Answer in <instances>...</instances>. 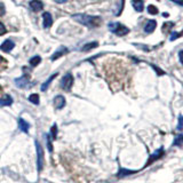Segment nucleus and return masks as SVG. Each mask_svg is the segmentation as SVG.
<instances>
[{
  "label": "nucleus",
  "instance_id": "obj_4",
  "mask_svg": "<svg viewBox=\"0 0 183 183\" xmlns=\"http://www.w3.org/2000/svg\"><path fill=\"white\" fill-rule=\"evenodd\" d=\"M36 143V149H37V164H38V172H41L42 166H44V150L41 148V145L38 141L34 142Z\"/></svg>",
  "mask_w": 183,
  "mask_h": 183
},
{
  "label": "nucleus",
  "instance_id": "obj_30",
  "mask_svg": "<svg viewBox=\"0 0 183 183\" xmlns=\"http://www.w3.org/2000/svg\"><path fill=\"white\" fill-rule=\"evenodd\" d=\"M179 57H180L181 63L183 64V50H180V53H179Z\"/></svg>",
  "mask_w": 183,
  "mask_h": 183
},
{
  "label": "nucleus",
  "instance_id": "obj_24",
  "mask_svg": "<svg viewBox=\"0 0 183 183\" xmlns=\"http://www.w3.org/2000/svg\"><path fill=\"white\" fill-rule=\"evenodd\" d=\"M177 131H182L183 129V116L179 117V124H177Z\"/></svg>",
  "mask_w": 183,
  "mask_h": 183
},
{
  "label": "nucleus",
  "instance_id": "obj_23",
  "mask_svg": "<svg viewBox=\"0 0 183 183\" xmlns=\"http://www.w3.org/2000/svg\"><path fill=\"white\" fill-rule=\"evenodd\" d=\"M181 36H183V31L182 32H172V34H171V37H169V40H175L177 39L179 37H181Z\"/></svg>",
  "mask_w": 183,
  "mask_h": 183
},
{
  "label": "nucleus",
  "instance_id": "obj_15",
  "mask_svg": "<svg viewBox=\"0 0 183 183\" xmlns=\"http://www.w3.org/2000/svg\"><path fill=\"white\" fill-rule=\"evenodd\" d=\"M136 172H137V171H132V169H126V168H120L119 171H118V173H117V176L124 177V176L132 175V174H134Z\"/></svg>",
  "mask_w": 183,
  "mask_h": 183
},
{
  "label": "nucleus",
  "instance_id": "obj_3",
  "mask_svg": "<svg viewBox=\"0 0 183 183\" xmlns=\"http://www.w3.org/2000/svg\"><path fill=\"white\" fill-rule=\"evenodd\" d=\"M72 84H73V76L70 72L64 74L63 78L61 79V88L64 89L65 92H69L72 87Z\"/></svg>",
  "mask_w": 183,
  "mask_h": 183
},
{
  "label": "nucleus",
  "instance_id": "obj_21",
  "mask_svg": "<svg viewBox=\"0 0 183 183\" xmlns=\"http://www.w3.org/2000/svg\"><path fill=\"white\" fill-rule=\"evenodd\" d=\"M40 61H41L40 56H34V57L30 58V64H31L32 66H37L40 63Z\"/></svg>",
  "mask_w": 183,
  "mask_h": 183
},
{
  "label": "nucleus",
  "instance_id": "obj_14",
  "mask_svg": "<svg viewBox=\"0 0 183 183\" xmlns=\"http://www.w3.org/2000/svg\"><path fill=\"white\" fill-rule=\"evenodd\" d=\"M132 5H133V8L135 9L136 12H139V13L143 12L144 9L143 0H132Z\"/></svg>",
  "mask_w": 183,
  "mask_h": 183
},
{
  "label": "nucleus",
  "instance_id": "obj_29",
  "mask_svg": "<svg viewBox=\"0 0 183 183\" xmlns=\"http://www.w3.org/2000/svg\"><path fill=\"white\" fill-rule=\"evenodd\" d=\"M152 68H153L156 71L158 72V74H159V76H161V74H164V73H165L164 71H160V69L158 68V66H156V65H152Z\"/></svg>",
  "mask_w": 183,
  "mask_h": 183
},
{
  "label": "nucleus",
  "instance_id": "obj_8",
  "mask_svg": "<svg viewBox=\"0 0 183 183\" xmlns=\"http://www.w3.org/2000/svg\"><path fill=\"white\" fill-rule=\"evenodd\" d=\"M15 47V44L12 41V40H5L2 44H1V46H0V49L1 50H4V52H10L13 48Z\"/></svg>",
  "mask_w": 183,
  "mask_h": 183
},
{
  "label": "nucleus",
  "instance_id": "obj_11",
  "mask_svg": "<svg viewBox=\"0 0 183 183\" xmlns=\"http://www.w3.org/2000/svg\"><path fill=\"white\" fill-rule=\"evenodd\" d=\"M42 20H44V28L47 29L49 26H52V24H53V17H52V15L48 12L42 14Z\"/></svg>",
  "mask_w": 183,
  "mask_h": 183
},
{
  "label": "nucleus",
  "instance_id": "obj_18",
  "mask_svg": "<svg viewBox=\"0 0 183 183\" xmlns=\"http://www.w3.org/2000/svg\"><path fill=\"white\" fill-rule=\"evenodd\" d=\"M56 77H57V73H54V74H52V76H50V77H49V78L47 79V81H45V82L41 85V90H42V92H45V90H46V89L48 88V86H49V84H50V82L53 81V79H54V78H56Z\"/></svg>",
  "mask_w": 183,
  "mask_h": 183
},
{
  "label": "nucleus",
  "instance_id": "obj_9",
  "mask_svg": "<svg viewBox=\"0 0 183 183\" xmlns=\"http://www.w3.org/2000/svg\"><path fill=\"white\" fill-rule=\"evenodd\" d=\"M156 26H157V22H156L155 20H149V21L145 23L144 31H145V33H151V32L155 31Z\"/></svg>",
  "mask_w": 183,
  "mask_h": 183
},
{
  "label": "nucleus",
  "instance_id": "obj_22",
  "mask_svg": "<svg viewBox=\"0 0 183 183\" xmlns=\"http://www.w3.org/2000/svg\"><path fill=\"white\" fill-rule=\"evenodd\" d=\"M148 13L151 14V15H156V14H158V9L153 5H149L148 6Z\"/></svg>",
  "mask_w": 183,
  "mask_h": 183
},
{
  "label": "nucleus",
  "instance_id": "obj_28",
  "mask_svg": "<svg viewBox=\"0 0 183 183\" xmlns=\"http://www.w3.org/2000/svg\"><path fill=\"white\" fill-rule=\"evenodd\" d=\"M5 12H6V9H5V6L2 5V4H0V16H2L5 14Z\"/></svg>",
  "mask_w": 183,
  "mask_h": 183
},
{
  "label": "nucleus",
  "instance_id": "obj_31",
  "mask_svg": "<svg viewBox=\"0 0 183 183\" xmlns=\"http://www.w3.org/2000/svg\"><path fill=\"white\" fill-rule=\"evenodd\" d=\"M56 4H64V2H66L68 0H54Z\"/></svg>",
  "mask_w": 183,
  "mask_h": 183
},
{
  "label": "nucleus",
  "instance_id": "obj_5",
  "mask_svg": "<svg viewBox=\"0 0 183 183\" xmlns=\"http://www.w3.org/2000/svg\"><path fill=\"white\" fill-rule=\"evenodd\" d=\"M165 155V151H164V148H159L158 150H156V151L152 153L151 156L149 157V160H148V163L145 164V167H148V166H150L152 163H155L156 160L160 159L163 156Z\"/></svg>",
  "mask_w": 183,
  "mask_h": 183
},
{
  "label": "nucleus",
  "instance_id": "obj_7",
  "mask_svg": "<svg viewBox=\"0 0 183 183\" xmlns=\"http://www.w3.org/2000/svg\"><path fill=\"white\" fill-rule=\"evenodd\" d=\"M29 6L31 8L33 12H40L42 8H44V4L40 1V0H31Z\"/></svg>",
  "mask_w": 183,
  "mask_h": 183
},
{
  "label": "nucleus",
  "instance_id": "obj_1",
  "mask_svg": "<svg viewBox=\"0 0 183 183\" xmlns=\"http://www.w3.org/2000/svg\"><path fill=\"white\" fill-rule=\"evenodd\" d=\"M72 18L74 21H77L78 23L82 24L85 26H88V28L98 26L101 21H102L101 17H98V16L87 15V14H74V15H72Z\"/></svg>",
  "mask_w": 183,
  "mask_h": 183
},
{
  "label": "nucleus",
  "instance_id": "obj_20",
  "mask_svg": "<svg viewBox=\"0 0 183 183\" xmlns=\"http://www.w3.org/2000/svg\"><path fill=\"white\" fill-rule=\"evenodd\" d=\"M29 101H30L31 103L38 105V104H39V95H38V94H31V95L29 96Z\"/></svg>",
  "mask_w": 183,
  "mask_h": 183
},
{
  "label": "nucleus",
  "instance_id": "obj_19",
  "mask_svg": "<svg viewBox=\"0 0 183 183\" xmlns=\"http://www.w3.org/2000/svg\"><path fill=\"white\" fill-rule=\"evenodd\" d=\"M173 145H183V134H179L175 136L173 141Z\"/></svg>",
  "mask_w": 183,
  "mask_h": 183
},
{
  "label": "nucleus",
  "instance_id": "obj_25",
  "mask_svg": "<svg viewBox=\"0 0 183 183\" xmlns=\"http://www.w3.org/2000/svg\"><path fill=\"white\" fill-rule=\"evenodd\" d=\"M56 133H57V126H56V125H53V127L50 129V134H52V137H53V139H56Z\"/></svg>",
  "mask_w": 183,
  "mask_h": 183
},
{
  "label": "nucleus",
  "instance_id": "obj_32",
  "mask_svg": "<svg viewBox=\"0 0 183 183\" xmlns=\"http://www.w3.org/2000/svg\"><path fill=\"white\" fill-rule=\"evenodd\" d=\"M163 16H164V17H168V13H164Z\"/></svg>",
  "mask_w": 183,
  "mask_h": 183
},
{
  "label": "nucleus",
  "instance_id": "obj_33",
  "mask_svg": "<svg viewBox=\"0 0 183 183\" xmlns=\"http://www.w3.org/2000/svg\"><path fill=\"white\" fill-rule=\"evenodd\" d=\"M2 61H4V58H2V57H1V56H0V63H1V62H2Z\"/></svg>",
  "mask_w": 183,
  "mask_h": 183
},
{
  "label": "nucleus",
  "instance_id": "obj_2",
  "mask_svg": "<svg viewBox=\"0 0 183 183\" xmlns=\"http://www.w3.org/2000/svg\"><path fill=\"white\" fill-rule=\"evenodd\" d=\"M109 30L112 33H114L117 36H120V37L127 34L128 32H129V29H128L127 26H125L124 24L121 23H118V22H116V23H109Z\"/></svg>",
  "mask_w": 183,
  "mask_h": 183
},
{
  "label": "nucleus",
  "instance_id": "obj_17",
  "mask_svg": "<svg viewBox=\"0 0 183 183\" xmlns=\"http://www.w3.org/2000/svg\"><path fill=\"white\" fill-rule=\"evenodd\" d=\"M98 46V42L97 41H92V42H88V44H86L84 47L81 48V52H89V50H92V49H94V48H96Z\"/></svg>",
  "mask_w": 183,
  "mask_h": 183
},
{
  "label": "nucleus",
  "instance_id": "obj_13",
  "mask_svg": "<svg viewBox=\"0 0 183 183\" xmlns=\"http://www.w3.org/2000/svg\"><path fill=\"white\" fill-rule=\"evenodd\" d=\"M18 128L23 132V133H29V128H30V125L26 120H24L23 118H20L18 119Z\"/></svg>",
  "mask_w": 183,
  "mask_h": 183
},
{
  "label": "nucleus",
  "instance_id": "obj_26",
  "mask_svg": "<svg viewBox=\"0 0 183 183\" xmlns=\"http://www.w3.org/2000/svg\"><path fill=\"white\" fill-rule=\"evenodd\" d=\"M47 148H48V151L49 152L53 151V145L50 143V137H49V136H47Z\"/></svg>",
  "mask_w": 183,
  "mask_h": 183
},
{
  "label": "nucleus",
  "instance_id": "obj_16",
  "mask_svg": "<svg viewBox=\"0 0 183 183\" xmlns=\"http://www.w3.org/2000/svg\"><path fill=\"white\" fill-rule=\"evenodd\" d=\"M12 104H13V98L9 95H6L0 98V105L1 106H8V105H12Z\"/></svg>",
  "mask_w": 183,
  "mask_h": 183
},
{
  "label": "nucleus",
  "instance_id": "obj_27",
  "mask_svg": "<svg viewBox=\"0 0 183 183\" xmlns=\"http://www.w3.org/2000/svg\"><path fill=\"white\" fill-rule=\"evenodd\" d=\"M6 28H5V25L0 22V36H2V34H5L6 33Z\"/></svg>",
  "mask_w": 183,
  "mask_h": 183
},
{
  "label": "nucleus",
  "instance_id": "obj_10",
  "mask_svg": "<svg viewBox=\"0 0 183 183\" xmlns=\"http://www.w3.org/2000/svg\"><path fill=\"white\" fill-rule=\"evenodd\" d=\"M15 84L17 85V87H20V88H26L29 85H30L28 77H21V78H17V79H15Z\"/></svg>",
  "mask_w": 183,
  "mask_h": 183
},
{
  "label": "nucleus",
  "instance_id": "obj_6",
  "mask_svg": "<svg viewBox=\"0 0 183 183\" xmlns=\"http://www.w3.org/2000/svg\"><path fill=\"white\" fill-rule=\"evenodd\" d=\"M53 104H54L55 109H57V110L63 109L64 106H65V98H64V96L62 95L55 96L54 100H53Z\"/></svg>",
  "mask_w": 183,
  "mask_h": 183
},
{
  "label": "nucleus",
  "instance_id": "obj_12",
  "mask_svg": "<svg viewBox=\"0 0 183 183\" xmlns=\"http://www.w3.org/2000/svg\"><path fill=\"white\" fill-rule=\"evenodd\" d=\"M68 52V48L66 47H64V46H62V47H60L57 50H56L55 53L52 55V57H50V60L52 61H55V60H57V58H60L62 55H64L65 53Z\"/></svg>",
  "mask_w": 183,
  "mask_h": 183
}]
</instances>
